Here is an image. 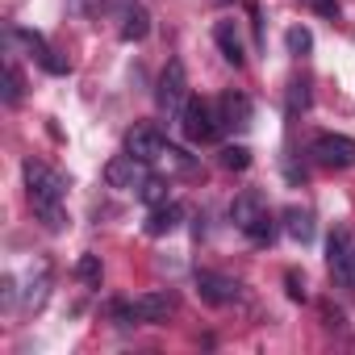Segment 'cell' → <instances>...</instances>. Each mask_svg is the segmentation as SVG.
I'll return each mask as SVG.
<instances>
[{
	"instance_id": "6da1fadb",
	"label": "cell",
	"mask_w": 355,
	"mask_h": 355,
	"mask_svg": "<svg viewBox=\"0 0 355 355\" xmlns=\"http://www.w3.org/2000/svg\"><path fill=\"white\" fill-rule=\"evenodd\" d=\"M21 175H26V197H30V209L38 214V222L46 226V230H63L67 226V209H63V175L59 171H51L46 163H38V159H26L21 163Z\"/></svg>"
},
{
	"instance_id": "7a4b0ae2",
	"label": "cell",
	"mask_w": 355,
	"mask_h": 355,
	"mask_svg": "<svg viewBox=\"0 0 355 355\" xmlns=\"http://www.w3.org/2000/svg\"><path fill=\"white\" fill-rule=\"evenodd\" d=\"M189 96H193V92H189V71H184V63H180V59H167V67L159 71V88H155L159 113H163L167 121H180Z\"/></svg>"
},
{
	"instance_id": "3957f363",
	"label": "cell",
	"mask_w": 355,
	"mask_h": 355,
	"mask_svg": "<svg viewBox=\"0 0 355 355\" xmlns=\"http://www.w3.org/2000/svg\"><path fill=\"white\" fill-rule=\"evenodd\" d=\"M113 313L121 326H159L171 313V293H142L134 301H117Z\"/></svg>"
},
{
	"instance_id": "277c9868",
	"label": "cell",
	"mask_w": 355,
	"mask_h": 355,
	"mask_svg": "<svg viewBox=\"0 0 355 355\" xmlns=\"http://www.w3.org/2000/svg\"><path fill=\"white\" fill-rule=\"evenodd\" d=\"M180 130H184V138L189 142H214L222 130H226V121H222V113L209 105V101H201V96H189V105H184V113H180Z\"/></svg>"
},
{
	"instance_id": "5b68a950",
	"label": "cell",
	"mask_w": 355,
	"mask_h": 355,
	"mask_svg": "<svg viewBox=\"0 0 355 355\" xmlns=\"http://www.w3.org/2000/svg\"><path fill=\"white\" fill-rule=\"evenodd\" d=\"M309 159L326 171H343V167H355V138L347 134H318L309 142Z\"/></svg>"
},
{
	"instance_id": "8992f818",
	"label": "cell",
	"mask_w": 355,
	"mask_h": 355,
	"mask_svg": "<svg viewBox=\"0 0 355 355\" xmlns=\"http://www.w3.org/2000/svg\"><path fill=\"white\" fill-rule=\"evenodd\" d=\"M146 180H150V163L146 159H134L130 150L125 155H113L105 163V184L117 189V193H138Z\"/></svg>"
},
{
	"instance_id": "52a82bcc",
	"label": "cell",
	"mask_w": 355,
	"mask_h": 355,
	"mask_svg": "<svg viewBox=\"0 0 355 355\" xmlns=\"http://www.w3.org/2000/svg\"><path fill=\"white\" fill-rule=\"evenodd\" d=\"M326 263H330L334 284L355 288V239H351V230H334V234H330V243H326Z\"/></svg>"
},
{
	"instance_id": "ba28073f",
	"label": "cell",
	"mask_w": 355,
	"mask_h": 355,
	"mask_svg": "<svg viewBox=\"0 0 355 355\" xmlns=\"http://www.w3.org/2000/svg\"><path fill=\"white\" fill-rule=\"evenodd\" d=\"M197 297L205 305L222 309V305H234L243 297V284L234 276H222V272H197Z\"/></svg>"
},
{
	"instance_id": "9c48e42d",
	"label": "cell",
	"mask_w": 355,
	"mask_h": 355,
	"mask_svg": "<svg viewBox=\"0 0 355 355\" xmlns=\"http://www.w3.org/2000/svg\"><path fill=\"white\" fill-rule=\"evenodd\" d=\"M9 38H13L17 46H26V55H30V59H38V67H46L51 76H67V59H59V55L46 46V38H42V34L13 26V30H9Z\"/></svg>"
},
{
	"instance_id": "30bf717a",
	"label": "cell",
	"mask_w": 355,
	"mask_h": 355,
	"mask_svg": "<svg viewBox=\"0 0 355 355\" xmlns=\"http://www.w3.org/2000/svg\"><path fill=\"white\" fill-rule=\"evenodd\" d=\"M125 150H130L134 159H146V163H155V159H163V150H167V138H163L155 125H134V130L125 134Z\"/></svg>"
},
{
	"instance_id": "8fae6325",
	"label": "cell",
	"mask_w": 355,
	"mask_h": 355,
	"mask_svg": "<svg viewBox=\"0 0 355 355\" xmlns=\"http://www.w3.org/2000/svg\"><path fill=\"white\" fill-rule=\"evenodd\" d=\"M218 113H222L226 130H247V125H251V117H255V109H251V96H247V92H239V88L222 92V101H218Z\"/></svg>"
},
{
	"instance_id": "7c38bea8",
	"label": "cell",
	"mask_w": 355,
	"mask_h": 355,
	"mask_svg": "<svg viewBox=\"0 0 355 355\" xmlns=\"http://www.w3.org/2000/svg\"><path fill=\"white\" fill-rule=\"evenodd\" d=\"M259 214H268V201H263V193H259V189H243V193L230 201V222H234L239 230H247Z\"/></svg>"
},
{
	"instance_id": "4fadbf2b",
	"label": "cell",
	"mask_w": 355,
	"mask_h": 355,
	"mask_svg": "<svg viewBox=\"0 0 355 355\" xmlns=\"http://www.w3.org/2000/svg\"><path fill=\"white\" fill-rule=\"evenodd\" d=\"M214 42H218V51H222V59H226L230 67H243V63H247L243 34H239V26H234V21H218V30H214Z\"/></svg>"
},
{
	"instance_id": "5bb4252c",
	"label": "cell",
	"mask_w": 355,
	"mask_h": 355,
	"mask_svg": "<svg viewBox=\"0 0 355 355\" xmlns=\"http://www.w3.org/2000/svg\"><path fill=\"white\" fill-rule=\"evenodd\" d=\"M150 34V17L138 0H121V42H142Z\"/></svg>"
},
{
	"instance_id": "9a60e30c",
	"label": "cell",
	"mask_w": 355,
	"mask_h": 355,
	"mask_svg": "<svg viewBox=\"0 0 355 355\" xmlns=\"http://www.w3.org/2000/svg\"><path fill=\"white\" fill-rule=\"evenodd\" d=\"M180 218H184V209L180 205H175V201H163V205H155L150 214H146V234L150 239H163V234H171L175 226H180Z\"/></svg>"
},
{
	"instance_id": "2e32d148",
	"label": "cell",
	"mask_w": 355,
	"mask_h": 355,
	"mask_svg": "<svg viewBox=\"0 0 355 355\" xmlns=\"http://www.w3.org/2000/svg\"><path fill=\"white\" fill-rule=\"evenodd\" d=\"M284 230H288V239L293 243H313V234H318V226H313V214L309 209H301V205H288L284 209Z\"/></svg>"
},
{
	"instance_id": "e0dca14e",
	"label": "cell",
	"mask_w": 355,
	"mask_h": 355,
	"mask_svg": "<svg viewBox=\"0 0 355 355\" xmlns=\"http://www.w3.org/2000/svg\"><path fill=\"white\" fill-rule=\"evenodd\" d=\"M46 288H51V268L42 263V268L30 276V288H26V309H42V301H46Z\"/></svg>"
},
{
	"instance_id": "ac0fdd59",
	"label": "cell",
	"mask_w": 355,
	"mask_h": 355,
	"mask_svg": "<svg viewBox=\"0 0 355 355\" xmlns=\"http://www.w3.org/2000/svg\"><path fill=\"white\" fill-rule=\"evenodd\" d=\"M243 234H247L255 247H268V243L276 239V218H272V214H259V218H255V222H251Z\"/></svg>"
},
{
	"instance_id": "d6986e66",
	"label": "cell",
	"mask_w": 355,
	"mask_h": 355,
	"mask_svg": "<svg viewBox=\"0 0 355 355\" xmlns=\"http://www.w3.org/2000/svg\"><path fill=\"white\" fill-rule=\"evenodd\" d=\"M284 46H288V55L305 59V55L313 51V34H309L305 26H288V34H284Z\"/></svg>"
},
{
	"instance_id": "ffe728a7",
	"label": "cell",
	"mask_w": 355,
	"mask_h": 355,
	"mask_svg": "<svg viewBox=\"0 0 355 355\" xmlns=\"http://www.w3.org/2000/svg\"><path fill=\"white\" fill-rule=\"evenodd\" d=\"M305 109H309V84H305V80H293V84H288V101H284V113H288V117H301Z\"/></svg>"
},
{
	"instance_id": "44dd1931",
	"label": "cell",
	"mask_w": 355,
	"mask_h": 355,
	"mask_svg": "<svg viewBox=\"0 0 355 355\" xmlns=\"http://www.w3.org/2000/svg\"><path fill=\"white\" fill-rule=\"evenodd\" d=\"M21 96H26L21 67H17V63H9V71H5V105H21Z\"/></svg>"
},
{
	"instance_id": "7402d4cb",
	"label": "cell",
	"mask_w": 355,
	"mask_h": 355,
	"mask_svg": "<svg viewBox=\"0 0 355 355\" xmlns=\"http://www.w3.org/2000/svg\"><path fill=\"white\" fill-rule=\"evenodd\" d=\"M163 163H167L171 171H180V175H193V171H197V159L184 155L180 146H167V150H163Z\"/></svg>"
},
{
	"instance_id": "603a6c76",
	"label": "cell",
	"mask_w": 355,
	"mask_h": 355,
	"mask_svg": "<svg viewBox=\"0 0 355 355\" xmlns=\"http://www.w3.org/2000/svg\"><path fill=\"white\" fill-rule=\"evenodd\" d=\"M76 276H80L88 288H101V255H80V263H76Z\"/></svg>"
},
{
	"instance_id": "cb8c5ba5",
	"label": "cell",
	"mask_w": 355,
	"mask_h": 355,
	"mask_svg": "<svg viewBox=\"0 0 355 355\" xmlns=\"http://www.w3.org/2000/svg\"><path fill=\"white\" fill-rule=\"evenodd\" d=\"M138 197H142L150 209H155V205H163V201H167V180H163V175H150V180L138 189Z\"/></svg>"
},
{
	"instance_id": "d4e9b609",
	"label": "cell",
	"mask_w": 355,
	"mask_h": 355,
	"mask_svg": "<svg viewBox=\"0 0 355 355\" xmlns=\"http://www.w3.org/2000/svg\"><path fill=\"white\" fill-rule=\"evenodd\" d=\"M222 167L226 171H247L251 167V150L247 146H222Z\"/></svg>"
},
{
	"instance_id": "484cf974",
	"label": "cell",
	"mask_w": 355,
	"mask_h": 355,
	"mask_svg": "<svg viewBox=\"0 0 355 355\" xmlns=\"http://www.w3.org/2000/svg\"><path fill=\"white\" fill-rule=\"evenodd\" d=\"M305 5L313 13H322V17H338V0H305Z\"/></svg>"
},
{
	"instance_id": "4316f807",
	"label": "cell",
	"mask_w": 355,
	"mask_h": 355,
	"mask_svg": "<svg viewBox=\"0 0 355 355\" xmlns=\"http://www.w3.org/2000/svg\"><path fill=\"white\" fill-rule=\"evenodd\" d=\"M284 284H288V297H293V301H305V280H301L297 272H288Z\"/></svg>"
},
{
	"instance_id": "83f0119b",
	"label": "cell",
	"mask_w": 355,
	"mask_h": 355,
	"mask_svg": "<svg viewBox=\"0 0 355 355\" xmlns=\"http://www.w3.org/2000/svg\"><path fill=\"white\" fill-rule=\"evenodd\" d=\"M214 5H234V0H214Z\"/></svg>"
}]
</instances>
